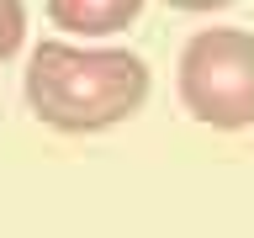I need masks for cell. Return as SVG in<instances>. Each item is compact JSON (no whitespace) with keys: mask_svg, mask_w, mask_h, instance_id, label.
Wrapping results in <instances>:
<instances>
[{"mask_svg":"<svg viewBox=\"0 0 254 238\" xmlns=\"http://www.w3.org/2000/svg\"><path fill=\"white\" fill-rule=\"evenodd\" d=\"M27 106L53 132H106L132 122L154 90V74L138 53L74 37H43L27 59Z\"/></svg>","mask_w":254,"mask_h":238,"instance_id":"1","label":"cell"},{"mask_svg":"<svg viewBox=\"0 0 254 238\" xmlns=\"http://www.w3.org/2000/svg\"><path fill=\"white\" fill-rule=\"evenodd\" d=\"M180 106L201 127L244 132L254 127V32L201 27L180 48Z\"/></svg>","mask_w":254,"mask_h":238,"instance_id":"2","label":"cell"},{"mask_svg":"<svg viewBox=\"0 0 254 238\" xmlns=\"http://www.w3.org/2000/svg\"><path fill=\"white\" fill-rule=\"evenodd\" d=\"M43 5L64 37H85V43L117 37L143 16V0H43Z\"/></svg>","mask_w":254,"mask_h":238,"instance_id":"3","label":"cell"},{"mask_svg":"<svg viewBox=\"0 0 254 238\" xmlns=\"http://www.w3.org/2000/svg\"><path fill=\"white\" fill-rule=\"evenodd\" d=\"M27 43V5L21 0H0V63H11Z\"/></svg>","mask_w":254,"mask_h":238,"instance_id":"4","label":"cell"},{"mask_svg":"<svg viewBox=\"0 0 254 238\" xmlns=\"http://www.w3.org/2000/svg\"><path fill=\"white\" fill-rule=\"evenodd\" d=\"M170 11H190V16H212V11H228L233 0H164Z\"/></svg>","mask_w":254,"mask_h":238,"instance_id":"5","label":"cell"}]
</instances>
